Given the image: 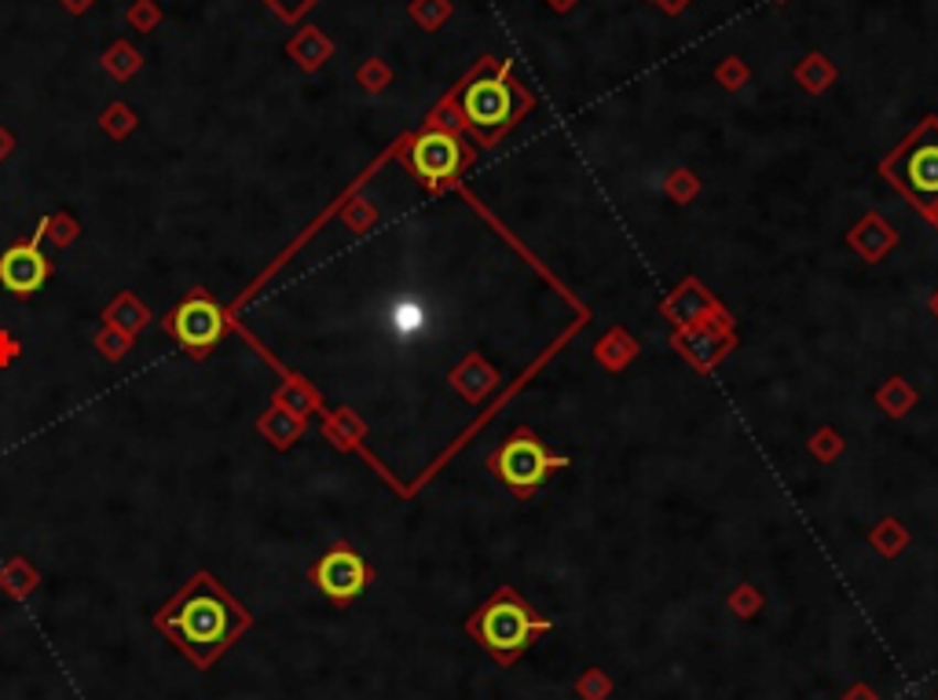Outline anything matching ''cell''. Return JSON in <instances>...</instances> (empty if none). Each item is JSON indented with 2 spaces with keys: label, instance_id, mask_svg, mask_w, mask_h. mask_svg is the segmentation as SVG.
I'll return each instance as SVG.
<instances>
[{
  "label": "cell",
  "instance_id": "obj_15",
  "mask_svg": "<svg viewBox=\"0 0 938 700\" xmlns=\"http://www.w3.org/2000/svg\"><path fill=\"white\" fill-rule=\"evenodd\" d=\"M579 693L587 700H601L605 693H609V679H605L601 671H587V679L579 682Z\"/></svg>",
  "mask_w": 938,
  "mask_h": 700
},
{
  "label": "cell",
  "instance_id": "obj_10",
  "mask_svg": "<svg viewBox=\"0 0 938 700\" xmlns=\"http://www.w3.org/2000/svg\"><path fill=\"white\" fill-rule=\"evenodd\" d=\"M330 52H334V49H330V41L319 30H301L290 41V55L305 66V71H316V66H323Z\"/></svg>",
  "mask_w": 938,
  "mask_h": 700
},
{
  "label": "cell",
  "instance_id": "obj_20",
  "mask_svg": "<svg viewBox=\"0 0 938 700\" xmlns=\"http://www.w3.org/2000/svg\"><path fill=\"white\" fill-rule=\"evenodd\" d=\"M682 4H685V0H663V8H668V11H679Z\"/></svg>",
  "mask_w": 938,
  "mask_h": 700
},
{
  "label": "cell",
  "instance_id": "obj_6",
  "mask_svg": "<svg viewBox=\"0 0 938 700\" xmlns=\"http://www.w3.org/2000/svg\"><path fill=\"white\" fill-rule=\"evenodd\" d=\"M551 466H562V458L546 455V447L535 441L532 433H521V437L510 441L495 458L499 477L518 491H532L546 474H551Z\"/></svg>",
  "mask_w": 938,
  "mask_h": 700
},
{
  "label": "cell",
  "instance_id": "obj_14",
  "mask_svg": "<svg viewBox=\"0 0 938 700\" xmlns=\"http://www.w3.org/2000/svg\"><path fill=\"white\" fill-rule=\"evenodd\" d=\"M799 77H803V82H810V85H814V92H821V85L829 82V66L821 63V55H810V63L803 66V71H799Z\"/></svg>",
  "mask_w": 938,
  "mask_h": 700
},
{
  "label": "cell",
  "instance_id": "obj_4",
  "mask_svg": "<svg viewBox=\"0 0 938 700\" xmlns=\"http://www.w3.org/2000/svg\"><path fill=\"white\" fill-rule=\"evenodd\" d=\"M884 173L917 205H938V118H924L902 147H895Z\"/></svg>",
  "mask_w": 938,
  "mask_h": 700
},
{
  "label": "cell",
  "instance_id": "obj_11",
  "mask_svg": "<svg viewBox=\"0 0 938 700\" xmlns=\"http://www.w3.org/2000/svg\"><path fill=\"white\" fill-rule=\"evenodd\" d=\"M103 66L114 74V77H132L136 71H140V55H136L132 44H114V49L103 55Z\"/></svg>",
  "mask_w": 938,
  "mask_h": 700
},
{
  "label": "cell",
  "instance_id": "obj_13",
  "mask_svg": "<svg viewBox=\"0 0 938 700\" xmlns=\"http://www.w3.org/2000/svg\"><path fill=\"white\" fill-rule=\"evenodd\" d=\"M129 19H132V26H140V30H151L158 19H162V11H158L151 0H140V4H136L132 11H129Z\"/></svg>",
  "mask_w": 938,
  "mask_h": 700
},
{
  "label": "cell",
  "instance_id": "obj_1",
  "mask_svg": "<svg viewBox=\"0 0 938 700\" xmlns=\"http://www.w3.org/2000/svg\"><path fill=\"white\" fill-rule=\"evenodd\" d=\"M158 627H162L199 668H210V664L249 627V616L243 605H235L227 598L210 576H199V580H191V587L180 591L177 598L158 613Z\"/></svg>",
  "mask_w": 938,
  "mask_h": 700
},
{
  "label": "cell",
  "instance_id": "obj_3",
  "mask_svg": "<svg viewBox=\"0 0 938 700\" xmlns=\"http://www.w3.org/2000/svg\"><path fill=\"white\" fill-rule=\"evenodd\" d=\"M466 627L499 664H513L529 653L535 635L551 630V619H543L513 587H502L495 598L469 616Z\"/></svg>",
  "mask_w": 938,
  "mask_h": 700
},
{
  "label": "cell",
  "instance_id": "obj_9",
  "mask_svg": "<svg viewBox=\"0 0 938 700\" xmlns=\"http://www.w3.org/2000/svg\"><path fill=\"white\" fill-rule=\"evenodd\" d=\"M49 279V261L41 257L38 246H11L0 257V283L11 294H33L41 290V283Z\"/></svg>",
  "mask_w": 938,
  "mask_h": 700
},
{
  "label": "cell",
  "instance_id": "obj_2",
  "mask_svg": "<svg viewBox=\"0 0 938 700\" xmlns=\"http://www.w3.org/2000/svg\"><path fill=\"white\" fill-rule=\"evenodd\" d=\"M451 99L462 125L480 144H495L532 107V96L510 77V63H499L491 55L477 63V71L466 77Z\"/></svg>",
  "mask_w": 938,
  "mask_h": 700
},
{
  "label": "cell",
  "instance_id": "obj_12",
  "mask_svg": "<svg viewBox=\"0 0 938 700\" xmlns=\"http://www.w3.org/2000/svg\"><path fill=\"white\" fill-rule=\"evenodd\" d=\"M448 0H415L411 4V15H415L418 22H426V26H437V22L448 19Z\"/></svg>",
  "mask_w": 938,
  "mask_h": 700
},
{
  "label": "cell",
  "instance_id": "obj_5",
  "mask_svg": "<svg viewBox=\"0 0 938 700\" xmlns=\"http://www.w3.org/2000/svg\"><path fill=\"white\" fill-rule=\"evenodd\" d=\"M316 587L327 594L334 605H349L356 602L371 583V569L356 550L349 547H334L330 554H323V561L312 569Z\"/></svg>",
  "mask_w": 938,
  "mask_h": 700
},
{
  "label": "cell",
  "instance_id": "obj_17",
  "mask_svg": "<svg viewBox=\"0 0 938 700\" xmlns=\"http://www.w3.org/2000/svg\"><path fill=\"white\" fill-rule=\"evenodd\" d=\"M107 129H110V132L132 129V114H129V107H110V110H107Z\"/></svg>",
  "mask_w": 938,
  "mask_h": 700
},
{
  "label": "cell",
  "instance_id": "obj_19",
  "mask_svg": "<svg viewBox=\"0 0 938 700\" xmlns=\"http://www.w3.org/2000/svg\"><path fill=\"white\" fill-rule=\"evenodd\" d=\"M63 4L71 8V11H88V8L96 4V0H63Z\"/></svg>",
  "mask_w": 938,
  "mask_h": 700
},
{
  "label": "cell",
  "instance_id": "obj_7",
  "mask_svg": "<svg viewBox=\"0 0 938 700\" xmlns=\"http://www.w3.org/2000/svg\"><path fill=\"white\" fill-rule=\"evenodd\" d=\"M466 162V147L459 136L444 132V129H429L422 132L415 144H411V166H415V173L429 183V188H437V183L451 180L455 173H459V166Z\"/></svg>",
  "mask_w": 938,
  "mask_h": 700
},
{
  "label": "cell",
  "instance_id": "obj_21",
  "mask_svg": "<svg viewBox=\"0 0 938 700\" xmlns=\"http://www.w3.org/2000/svg\"><path fill=\"white\" fill-rule=\"evenodd\" d=\"M851 700H876V697H873V693H862V690H857V693H851Z\"/></svg>",
  "mask_w": 938,
  "mask_h": 700
},
{
  "label": "cell",
  "instance_id": "obj_18",
  "mask_svg": "<svg viewBox=\"0 0 938 700\" xmlns=\"http://www.w3.org/2000/svg\"><path fill=\"white\" fill-rule=\"evenodd\" d=\"M363 82H367V85L385 82V71H377V66H371V71H363Z\"/></svg>",
  "mask_w": 938,
  "mask_h": 700
},
{
  "label": "cell",
  "instance_id": "obj_16",
  "mask_svg": "<svg viewBox=\"0 0 938 700\" xmlns=\"http://www.w3.org/2000/svg\"><path fill=\"white\" fill-rule=\"evenodd\" d=\"M268 4H271V8H276V11H279V15L286 19V22H294V19H301V15H305V11H308V8H312V4H316V0H268Z\"/></svg>",
  "mask_w": 938,
  "mask_h": 700
},
{
  "label": "cell",
  "instance_id": "obj_8",
  "mask_svg": "<svg viewBox=\"0 0 938 700\" xmlns=\"http://www.w3.org/2000/svg\"><path fill=\"white\" fill-rule=\"evenodd\" d=\"M169 327H173V335L184 341L188 349H210L213 341L221 338L224 319H221V312H216V305L194 297V301L180 305V312L169 319Z\"/></svg>",
  "mask_w": 938,
  "mask_h": 700
}]
</instances>
